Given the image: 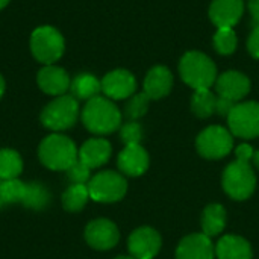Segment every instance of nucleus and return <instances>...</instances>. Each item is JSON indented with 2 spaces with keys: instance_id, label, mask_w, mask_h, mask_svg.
Returning <instances> with one entry per match:
<instances>
[{
  "instance_id": "obj_25",
  "label": "nucleus",
  "mask_w": 259,
  "mask_h": 259,
  "mask_svg": "<svg viewBox=\"0 0 259 259\" xmlns=\"http://www.w3.org/2000/svg\"><path fill=\"white\" fill-rule=\"evenodd\" d=\"M27 184L17 179H0V200L3 205L6 203H23L26 196Z\"/></svg>"
},
{
  "instance_id": "obj_3",
  "label": "nucleus",
  "mask_w": 259,
  "mask_h": 259,
  "mask_svg": "<svg viewBox=\"0 0 259 259\" xmlns=\"http://www.w3.org/2000/svg\"><path fill=\"white\" fill-rule=\"evenodd\" d=\"M179 73L182 80L191 88L209 90L217 80L215 64L200 52H188L179 62Z\"/></svg>"
},
{
  "instance_id": "obj_22",
  "label": "nucleus",
  "mask_w": 259,
  "mask_h": 259,
  "mask_svg": "<svg viewBox=\"0 0 259 259\" xmlns=\"http://www.w3.org/2000/svg\"><path fill=\"white\" fill-rule=\"evenodd\" d=\"M226 225V211L222 205H209L203 211L202 215V229L206 237H215L219 235Z\"/></svg>"
},
{
  "instance_id": "obj_38",
  "label": "nucleus",
  "mask_w": 259,
  "mask_h": 259,
  "mask_svg": "<svg viewBox=\"0 0 259 259\" xmlns=\"http://www.w3.org/2000/svg\"><path fill=\"white\" fill-rule=\"evenodd\" d=\"M9 2H11V0H0V11H2L3 8H6Z\"/></svg>"
},
{
  "instance_id": "obj_20",
  "label": "nucleus",
  "mask_w": 259,
  "mask_h": 259,
  "mask_svg": "<svg viewBox=\"0 0 259 259\" xmlns=\"http://www.w3.org/2000/svg\"><path fill=\"white\" fill-rule=\"evenodd\" d=\"M215 255L219 259H252V249L244 238L238 235H226L219 241Z\"/></svg>"
},
{
  "instance_id": "obj_37",
  "label": "nucleus",
  "mask_w": 259,
  "mask_h": 259,
  "mask_svg": "<svg viewBox=\"0 0 259 259\" xmlns=\"http://www.w3.org/2000/svg\"><path fill=\"white\" fill-rule=\"evenodd\" d=\"M253 164L256 165V168H259V152H255V155H253Z\"/></svg>"
},
{
  "instance_id": "obj_36",
  "label": "nucleus",
  "mask_w": 259,
  "mask_h": 259,
  "mask_svg": "<svg viewBox=\"0 0 259 259\" xmlns=\"http://www.w3.org/2000/svg\"><path fill=\"white\" fill-rule=\"evenodd\" d=\"M3 94H5V79H3V76L0 74V99L3 97Z\"/></svg>"
},
{
  "instance_id": "obj_9",
  "label": "nucleus",
  "mask_w": 259,
  "mask_h": 259,
  "mask_svg": "<svg viewBox=\"0 0 259 259\" xmlns=\"http://www.w3.org/2000/svg\"><path fill=\"white\" fill-rule=\"evenodd\" d=\"M197 150L208 159H220L232 150L234 140L231 132L222 126H209L197 137Z\"/></svg>"
},
{
  "instance_id": "obj_5",
  "label": "nucleus",
  "mask_w": 259,
  "mask_h": 259,
  "mask_svg": "<svg viewBox=\"0 0 259 259\" xmlns=\"http://www.w3.org/2000/svg\"><path fill=\"white\" fill-rule=\"evenodd\" d=\"M65 50V41L62 33L53 26H39L30 35V52L33 58L44 64L52 65Z\"/></svg>"
},
{
  "instance_id": "obj_28",
  "label": "nucleus",
  "mask_w": 259,
  "mask_h": 259,
  "mask_svg": "<svg viewBox=\"0 0 259 259\" xmlns=\"http://www.w3.org/2000/svg\"><path fill=\"white\" fill-rule=\"evenodd\" d=\"M49 197L50 196L42 185L27 184V190H26L23 205L27 208H33V209H42L49 203Z\"/></svg>"
},
{
  "instance_id": "obj_29",
  "label": "nucleus",
  "mask_w": 259,
  "mask_h": 259,
  "mask_svg": "<svg viewBox=\"0 0 259 259\" xmlns=\"http://www.w3.org/2000/svg\"><path fill=\"white\" fill-rule=\"evenodd\" d=\"M150 97L146 93H138L134 94L129 102L124 106V114L129 120H137L140 117H143L147 112V106H149Z\"/></svg>"
},
{
  "instance_id": "obj_4",
  "label": "nucleus",
  "mask_w": 259,
  "mask_h": 259,
  "mask_svg": "<svg viewBox=\"0 0 259 259\" xmlns=\"http://www.w3.org/2000/svg\"><path fill=\"white\" fill-rule=\"evenodd\" d=\"M79 117V102L71 94L55 97L47 103L41 112V123L44 127L61 132L74 126Z\"/></svg>"
},
{
  "instance_id": "obj_16",
  "label": "nucleus",
  "mask_w": 259,
  "mask_h": 259,
  "mask_svg": "<svg viewBox=\"0 0 259 259\" xmlns=\"http://www.w3.org/2000/svg\"><path fill=\"white\" fill-rule=\"evenodd\" d=\"M244 11L243 0H214L209 8V17L217 27H234Z\"/></svg>"
},
{
  "instance_id": "obj_12",
  "label": "nucleus",
  "mask_w": 259,
  "mask_h": 259,
  "mask_svg": "<svg viewBox=\"0 0 259 259\" xmlns=\"http://www.w3.org/2000/svg\"><path fill=\"white\" fill-rule=\"evenodd\" d=\"M127 246L135 259H153L159 252L161 237L152 228H140L131 234Z\"/></svg>"
},
{
  "instance_id": "obj_17",
  "label": "nucleus",
  "mask_w": 259,
  "mask_h": 259,
  "mask_svg": "<svg viewBox=\"0 0 259 259\" xmlns=\"http://www.w3.org/2000/svg\"><path fill=\"white\" fill-rule=\"evenodd\" d=\"M149 167V155L140 144L126 146L118 155V168L127 176H140Z\"/></svg>"
},
{
  "instance_id": "obj_10",
  "label": "nucleus",
  "mask_w": 259,
  "mask_h": 259,
  "mask_svg": "<svg viewBox=\"0 0 259 259\" xmlns=\"http://www.w3.org/2000/svg\"><path fill=\"white\" fill-rule=\"evenodd\" d=\"M85 240L96 250H109L118 243L120 234L112 222L106 219H99V220H93L87 226Z\"/></svg>"
},
{
  "instance_id": "obj_31",
  "label": "nucleus",
  "mask_w": 259,
  "mask_h": 259,
  "mask_svg": "<svg viewBox=\"0 0 259 259\" xmlns=\"http://www.w3.org/2000/svg\"><path fill=\"white\" fill-rule=\"evenodd\" d=\"M67 178L73 184H85L87 185V182H90V179H91V168L88 165H85L77 158V161L67 170Z\"/></svg>"
},
{
  "instance_id": "obj_35",
  "label": "nucleus",
  "mask_w": 259,
  "mask_h": 259,
  "mask_svg": "<svg viewBox=\"0 0 259 259\" xmlns=\"http://www.w3.org/2000/svg\"><path fill=\"white\" fill-rule=\"evenodd\" d=\"M249 11L252 14L253 26L259 24V0H249Z\"/></svg>"
},
{
  "instance_id": "obj_11",
  "label": "nucleus",
  "mask_w": 259,
  "mask_h": 259,
  "mask_svg": "<svg viewBox=\"0 0 259 259\" xmlns=\"http://www.w3.org/2000/svg\"><path fill=\"white\" fill-rule=\"evenodd\" d=\"M100 82H102V93L111 100L127 99L137 90L135 77L127 70L109 71Z\"/></svg>"
},
{
  "instance_id": "obj_27",
  "label": "nucleus",
  "mask_w": 259,
  "mask_h": 259,
  "mask_svg": "<svg viewBox=\"0 0 259 259\" xmlns=\"http://www.w3.org/2000/svg\"><path fill=\"white\" fill-rule=\"evenodd\" d=\"M214 47L222 55H231L237 49V35L232 27H219L214 35Z\"/></svg>"
},
{
  "instance_id": "obj_32",
  "label": "nucleus",
  "mask_w": 259,
  "mask_h": 259,
  "mask_svg": "<svg viewBox=\"0 0 259 259\" xmlns=\"http://www.w3.org/2000/svg\"><path fill=\"white\" fill-rule=\"evenodd\" d=\"M237 103L229 100V99H225V97H217V106H215V112L219 115H223V117H228L231 114V111L234 109Z\"/></svg>"
},
{
  "instance_id": "obj_30",
  "label": "nucleus",
  "mask_w": 259,
  "mask_h": 259,
  "mask_svg": "<svg viewBox=\"0 0 259 259\" xmlns=\"http://www.w3.org/2000/svg\"><path fill=\"white\" fill-rule=\"evenodd\" d=\"M120 138L126 146L131 144H140L141 138H143V129L137 121H129L126 124L121 126L120 129Z\"/></svg>"
},
{
  "instance_id": "obj_23",
  "label": "nucleus",
  "mask_w": 259,
  "mask_h": 259,
  "mask_svg": "<svg viewBox=\"0 0 259 259\" xmlns=\"http://www.w3.org/2000/svg\"><path fill=\"white\" fill-rule=\"evenodd\" d=\"M88 200L90 191L88 185L85 184H73L62 194V206L65 208V211L70 212H79L87 205Z\"/></svg>"
},
{
  "instance_id": "obj_19",
  "label": "nucleus",
  "mask_w": 259,
  "mask_h": 259,
  "mask_svg": "<svg viewBox=\"0 0 259 259\" xmlns=\"http://www.w3.org/2000/svg\"><path fill=\"white\" fill-rule=\"evenodd\" d=\"M173 85V76L165 67H153L144 79V93L150 99L165 97Z\"/></svg>"
},
{
  "instance_id": "obj_6",
  "label": "nucleus",
  "mask_w": 259,
  "mask_h": 259,
  "mask_svg": "<svg viewBox=\"0 0 259 259\" xmlns=\"http://www.w3.org/2000/svg\"><path fill=\"white\" fill-rule=\"evenodd\" d=\"M256 178L249 162L234 161L223 173V188L235 200H244L252 196Z\"/></svg>"
},
{
  "instance_id": "obj_39",
  "label": "nucleus",
  "mask_w": 259,
  "mask_h": 259,
  "mask_svg": "<svg viewBox=\"0 0 259 259\" xmlns=\"http://www.w3.org/2000/svg\"><path fill=\"white\" fill-rule=\"evenodd\" d=\"M115 259H135L134 256H117Z\"/></svg>"
},
{
  "instance_id": "obj_14",
  "label": "nucleus",
  "mask_w": 259,
  "mask_h": 259,
  "mask_svg": "<svg viewBox=\"0 0 259 259\" xmlns=\"http://www.w3.org/2000/svg\"><path fill=\"white\" fill-rule=\"evenodd\" d=\"M215 90L220 97L238 102L250 91V80L240 71H226L217 77Z\"/></svg>"
},
{
  "instance_id": "obj_13",
  "label": "nucleus",
  "mask_w": 259,
  "mask_h": 259,
  "mask_svg": "<svg viewBox=\"0 0 259 259\" xmlns=\"http://www.w3.org/2000/svg\"><path fill=\"white\" fill-rule=\"evenodd\" d=\"M36 82L42 93L49 96H55V97L64 96L70 90V85H71V79L68 73L62 67H58L55 64L44 65L38 71Z\"/></svg>"
},
{
  "instance_id": "obj_40",
  "label": "nucleus",
  "mask_w": 259,
  "mask_h": 259,
  "mask_svg": "<svg viewBox=\"0 0 259 259\" xmlns=\"http://www.w3.org/2000/svg\"><path fill=\"white\" fill-rule=\"evenodd\" d=\"M2 205H3V203H2V200H0V206H2Z\"/></svg>"
},
{
  "instance_id": "obj_8",
  "label": "nucleus",
  "mask_w": 259,
  "mask_h": 259,
  "mask_svg": "<svg viewBox=\"0 0 259 259\" xmlns=\"http://www.w3.org/2000/svg\"><path fill=\"white\" fill-rule=\"evenodd\" d=\"M229 129L235 137L255 138L259 137V103L246 102L234 106L228 115Z\"/></svg>"
},
{
  "instance_id": "obj_26",
  "label": "nucleus",
  "mask_w": 259,
  "mask_h": 259,
  "mask_svg": "<svg viewBox=\"0 0 259 259\" xmlns=\"http://www.w3.org/2000/svg\"><path fill=\"white\" fill-rule=\"evenodd\" d=\"M217 97L209 90H197L191 99V109L197 117L206 118L215 112Z\"/></svg>"
},
{
  "instance_id": "obj_15",
  "label": "nucleus",
  "mask_w": 259,
  "mask_h": 259,
  "mask_svg": "<svg viewBox=\"0 0 259 259\" xmlns=\"http://www.w3.org/2000/svg\"><path fill=\"white\" fill-rule=\"evenodd\" d=\"M215 250L211 238L205 234H193L181 241L176 259H214Z\"/></svg>"
},
{
  "instance_id": "obj_7",
  "label": "nucleus",
  "mask_w": 259,
  "mask_h": 259,
  "mask_svg": "<svg viewBox=\"0 0 259 259\" xmlns=\"http://www.w3.org/2000/svg\"><path fill=\"white\" fill-rule=\"evenodd\" d=\"M88 191L90 199L100 203H112L123 199L127 191V182L115 171H102L90 179Z\"/></svg>"
},
{
  "instance_id": "obj_21",
  "label": "nucleus",
  "mask_w": 259,
  "mask_h": 259,
  "mask_svg": "<svg viewBox=\"0 0 259 259\" xmlns=\"http://www.w3.org/2000/svg\"><path fill=\"white\" fill-rule=\"evenodd\" d=\"M70 91L74 99L88 102L93 97L99 96V93L102 91V82L90 73H80L71 80Z\"/></svg>"
},
{
  "instance_id": "obj_2",
  "label": "nucleus",
  "mask_w": 259,
  "mask_h": 259,
  "mask_svg": "<svg viewBox=\"0 0 259 259\" xmlns=\"http://www.w3.org/2000/svg\"><path fill=\"white\" fill-rule=\"evenodd\" d=\"M38 156L47 168L55 171H67L77 161L79 150L68 137L52 134L41 141Z\"/></svg>"
},
{
  "instance_id": "obj_33",
  "label": "nucleus",
  "mask_w": 259,
  "mask_h": 259,
  "mask_svg": "<svg viewBox=\"0 0 259 259\" xmlns=\"http://www.w3.org/2000/svg\"><path fill=\"white\" fill-rule=\"evenodd\" d=\"M249 52L253 58L259 59V24L255 26V29L252 30L250 36H249V42H247Z\"/></svg>"
},
{
  "instance_id": "obj_24",
  "label": "nucleus",
  "mask_w": 259,
  "mask_h": 259,
  "mask_svg": "<svg viewBox=\"0 0 259 259\" xmlns=\"http://www.w3.org/2000/svg\"><path fill=\"white\" fill-rule=\"evenodd\" d=\"M23 171V161L18 152L12 149H0V179H17Z\"/></svg>"
},
{
  "instance_id": "obj_34",
  "label": "nucleus",
  "mask_w": 259,
  "mask_h": 259,
  "mask_svg": "<svg viewBox=\"0 0 259 259\" xmlns=\"http://www.w3.org/2000/svg\"><path fill=\"white\" fill-rule=\"evenodd\" d=\"M235 153H237V159L238 161H243V162H249L250 159H253V155H255L253 149L249 144L238 146L237 150H235Z\"/></svg>"
},
{
  "instance_id": "obj_18",
  "label": "nucleus",
  "mask_w": 259,
  "mask_h": 259,
  "mask_svg": "<svg viewBox=\"0 0 259 259\" xmlns=\"http://www.w3.org/2000/svg\"><path fill=\"white\" fill-rule=\"evenodd\" d=\"M111 156V144L103 138H91L79 149V159L91 170L108 162Z\"/></svg>"
},
{
  "instance_id": "obj_1",
  "label": "nucleus",
  "mask_w": 259,
  "mask_h": 259,
  "mask_svg": "<svg viewBox=\"0 0 259 259\" xmlns=\"http://www.w3.org/2000/svg\"><path fill=\"white\" fill-rule=\"evenodd\" d=\"M82 121L85 127L97 135H106L117 131L121 124V114L118 108L108 97H93L87 102L82 111Z\"/></svg>"
}]
</instances>
